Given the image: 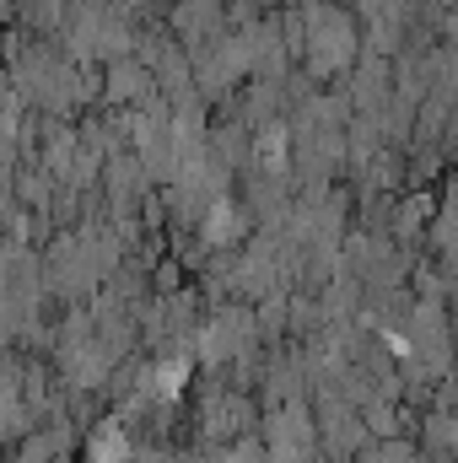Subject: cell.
Returning a JSON list of instances; mask_svg holds the SVG:
<instances>
[{
    "label": "cell",
    "mask_w": 458,
    "mask_h": 463,
    "mask_svg": "<svg viewBox=\"0 0 458 463\" xmlns=\"http://www.w3.org/2000/svg\"><path fill=\"white\" fill-rule=\"evenodd\" d=\"M302 54L319 76H335L356 60V16L335 5V0H319L302 22Z\"/></svg>",
    "instance_id": "obj_1"
},
{
    "label": "cell",
    "mask_w": 458,
    "mask_h": 463,
    "mask_svg": "<svg viewBox=\"0 0 458 463\" xmlns=\"http://www.w3.org/2000/svg\"><path fill=\"white\" fill-rule=\"evenodd\" d=\"M237 232H243V216H237L232 200H222V205L205 216V237H211V242H237Z\"/></svg>",
    "instance_id": "obj_3"
},
{
    "label": "cell",
    "mask_w": 458,
    "mask_h": 463,
    "mask_svg": "<svg viewBox=\"0 0 458 463\" xmlns=\"http://www.w3.org/2000/svg\"><path fill=\"white\" fill-rule=\"evenodd\" d=\"M211 16H222V5H216V0H184V5H178V27H184V33H195V38H205V33H211Z\"/></svg>",
    "instance_id": "obj_2"
}]
</instances>
